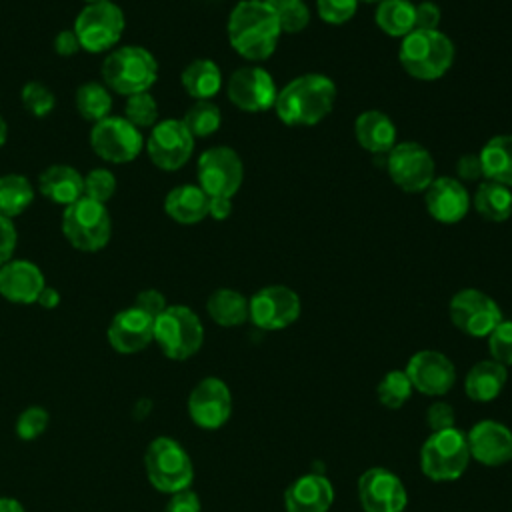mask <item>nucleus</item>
Segmentation results:
<instances>
[{
    "label": "nucleus",
    "instance_id": "1",
    "mask_svg": "<svg viewBox=\"0 0 512 512\" xmlns=\"http://www.w3.org/2000/svg\"><path fill=\"white\" fill-rule=\"evenodd\" d=\"M226 32L230 46L242 58L266 60L278 46V14L264 0H240L228 16Z\"/></svg>",
    "mask_w": 512,
    "mask_h": 512
},
{
    "label": "nucleus",
    "instance_id": "2",
    "mask_svg": "<svg viewBox=\"0 0 512 512\" xmlns=\"http://www.w3.org/2000/svg\"><path fill=\"white\" fill-rule=\"evenodd\" d=\"M334 100V82L324 74L308 72L278 90L274 110L288 126H314L330 114Z\"/></svg>",
    "mask_w": 512,
    "mask_h": 512
},
{
    "label": "nucleus",
    "instance_id": "3",
    "mask_svg": "<svg viewBox=\"0 0 512 512\" xmlns=\"http://www.w3.org/2000/svg\"><path fill=\"white\" fill-rule=\"evenodd\" d=\"M102 82L120 96L150 92L158 80L154 54L138 44H124L110 50L102 60Z\"/></svg>",
    "mask_w": 512,
    "mask_h": 512
},
{
    "label": "nucleus",
    "instance_id": "4",
    "mask_svg": "<svg viewBox=\"0 0 512 512\" xmlns=\"http://www.w3.org/2000/svg\"><path fill=\"white\" fill-rule=\"evenodd\" d=\"M398 58L412 78L436 80L452 66L454 44L440 30H412L402 38Z\"/></svg>",
    "mask_w": 512,
    "mask_h": 512
},
{
    "label": "nucleus",
    "instance_id": "5",
    "mask_svg": "<svg viewBox=\"0 0 512 512\" xmlns=\"http://www.w3.org/2000/svg\"><path fill=\"white\" fill-rule=\"evenodd\" d=\"M60 228L62 236L74 250L88 254L100 252L112 238V218L106 204L86 196L62 210Z\"/></svg>",
    "mask_w": 512,
    "mask_h": 512
},
{
    "label": "nucleus",
    "instance_id": "6",
    "mask_svg": "<svg viewBox=\"0 0 512 512\" xmlns=\"http://www.w3.org/2000/svg\"><path fill=\"white\" fill-rule=\"evenodd\" d=\"M470 464L466 434L460 428L432 432L420 448V470L432 482L458 480Z\"/></svg>",
    "mask_w": 512,
    "mask_h": 512
},
{
    "label": "nucleus",
    "instance_id": "7",
    "mask_svg": "<svg viewBox=\"0 0 512 512\" xmlns=\"http://www.w3.org/2000/svg\"><path fill=\"white\" fill-rule=\"evenodd\" d=\"M72 30L84 52L108 54L120 44L126 30V18L114 0L86 4L76 14Z\"/></svg>",
    "mask_w": 512,
    "mask_h": 512
},
{
    "label": "nucleus",
    "instance_id": "8",
    "mask_svg": "<svg viewBox=\"0 0 512 512\" xmlns=\"http://www.w3.org/2000/svg\"><path fill=\"white\" fill-rule=\"evenodd\" d=\"M154 342L170 360H186L200 350L204 326L192 308L168 304L154 320Z\"/></svg>",
    "mask_w": 512,
    "mask_h": 512
},
{
    "label": "nucleus",
    "instance_id": "9",
    "mask_svg": "<svg viewBox=\"0 0 512 512\" xmlns=\"http://www.w3.org/2000/svg\"><path fill=\"white\" fill-rule=\"evenodd\" d=\"M144 468L150 484L166 494L186 490L194 478V466L188 452L168 436L154 438L148 444Z\"/></svg>",
    "mask_w": 512,
    "mask_h": 512
},
{
    "label": "nucleus",
    "instance_id": "10",
    "mask_svg": "<svg viewBox=\"0 0 512 512\" xmlns=\"http://www.w3.org/2000/svg\"><path fill=\"white\" fill-rule=\"evenodd\" d=\"M92 152L108 164L134 162L144 150V134L124 116H106L90 128Z\"/></svg>",
    "mask_w": 512,
    "mask_h": 512
},
{
    "label": "nucleus",
    "instance_id": "11",
    "mask_svg": "<svg viewBox=\"0 0 512 512\" xmlns=\"http://www.w3.org/2000/svg\"><path fill=\"white\" fill-rule=\"evenodd\" d=\"M194 142V136L180 118H164L150 128V134L144 140V150L156 168L176 172L190 160Z\"/></svg>",
    "mask_w": 512,
    "mask_h": 512
},
{
    "label": "nucleus",
    "instance_id": "12",
    "mask_svg": "<svg viewBox=\"0 0 512 512\" xmlns=\"http://www.w3.org/2000/svg\"><path fill=\"white\" fill-rule=\"evenodd\" d=\"M196 178L208 198H232L244 180V166L230 146H212L200 154Z\"/></svg>",
    "mask_w": 512,
    "mask_h": 512
},
{
    "label": "nucleus",
    "instance_id": "13",
    "mask_svg": "<svg viewBox=\"0 0 512 512\" xmlns=\"http://www.w3.org/2000/svg\"><path fill=\"white\" fill-rule=\"evenodd\" d=\"M448 312L452 324L474 338H488V334L504 320L496 300L476 288L456 292L450 300Z\"/></svg>",
    "mask_w": 512,
    "mask_h": 512
},
{
    "label": "nucleus",
    "instance_id": "14",
    "mask_svg": "<svg viewBox=\"0 0 512 512\" xmlns=\"http://www.w3.org/2000/svg\"><path fill=\"white\" fill-rule=\"evenodd\" d=\"M386 168L392 182L412 194L424 192L436 178L434 158L418 142H398L388 152Z\"/></svg>",
    "mask_w": 512,
    "mask_h": 512
},
{
    "label": "nucleus",
    "instance_id": "15",
    "mask_svg": "<svg viewBox=\"0 0 512 512\" xmlns=\"http://www.w3.org/2000/svg\"><path fill=\"white\" fill-rule=\"evenodd\" d=\"M300 296L280 284L264 286L248 300V320L262 330H282L300 316Z\"/></svg>",
    "mask_w": 512,
    "mask_h": 512
},
{
    "label": "nucleus",
    "instance_id": "16",
    "mask_svg": "<svg viewBox=\"0 0 512 512\" xmlns=\"http://www.w3.org/2000/svg\"><path fill=\"white\" fill-rule=\"evenodd\" d=\"M230 102L244 112H264L274 108L278 88L274 78L260 66H244L232 72L226 84Z\"/></svg>",
    "mask_w": 512,
    "mask_h": 512
},
{
    "label": "nucleus",
    "instance_id": "17",
    "mask_svg": "<svg viewBox=\"0 0 512 512\" xmlns=\"http://www.w3.org/2000/svg\"><path fill=\"white\" fill-rule=\"evenodd\" d=\"M358 500L364 512H404L408 492L394 472L376 466L360 474Z\"/></svg>",
    "mask_w": 512,
    "mask_h": 512
},
{
    "label": "nucleus",
    "instance_id": "18",
    "mask_svg": "<svg viewBox=\"0 0 512 512\" xmlns=\"http://www.w3.org/2000/svg\"><path fill=\"white\" fill-rule=\"evenodd\" d=\"M188 414L204 430L224 426L232 414V394L226 382L214 376L200 380L188 396Z\"/></svg>",
    "mask_w": 512,
    "mask_h": 512
},
{
    "label": "nucleus",
    "instance_id": "19",
    "mask_svg": "<svg viewBox=\"0 0 512 512\" xmlns=\"http://www.w3.org/2000/svg\"><path fill=\"white\" fill-rule=\"evenodd\" d=\"M406 376L414 390L426 396H444L456 382L452 360L438 350H420L406 364Z\"/></svg>",
    "mask_w": 512,
    "mask_h": 512
},
{
    "label": "nucleus",
    "instance_id": "20",
    "mask_svg": "<svg viewBox=\"0 0 512 512\" xmlns=\"http://www.w3.org/2000/svg\"><path fill=\"white\" fill-rule=\"evenodd\" d=\"M470 458L482 466H502L512 460V430L496 420H480L466 432Z\"/></svg>",
    "mask_w": 512,
    "mask_h": 512
},
{
    "label": "nucleus",
    "instance_id": "21",
    "mask_svg": "<svg viewBox=\"0 0 512 512\" xmlns=\"http://www.w3.org/2000/svg\"><path fill=\"white\" fill-rule=\"evenodd\" d=\"M424 204L436 222L456 224L468 214L472 198L468 188L458 178L440 176L434 178L432 184L424 190Z\"/></svg>",
    "mask_w": 512,
    "mask_h": 512
},
{
    "label": "nucleus",
    "instance_id": "22",
    "mask_svg": "<svg viewBox=\"0 0 512 512\" xmlns=\"http://www.w3.org/2000/svg\"><path fill=\"white\" fill-rule=\"evenodd\" d=\"M106 336L120 354L140 352L154 340V318L136 306H128L114 314Z\"/></svg>",
    "mask_w": 512,
    "mask_h": 512
},
{
    "label": "nucleus",
    "instance_id": "23",
    "mask_svg": "<svg viewBox=\"0 0 512 512\" xmlns=\"http://www.w3.org/2000/svg\"><path fill=\"white\" fill-rule=\"evenodd\" d=\"M44 286V272L32 260L12 258L0 266V296L12 304H34Z\"/></svg>",
    "mask_w": 512,
    "mask_h": 512
},
{
    "label": "nucleus",
    "instance_id": "24",
    "mask_svg": "<svg viewBox=\"0 0 512 512\" xmlns=\"http://www.w3.org/2000/svg\"><path fill=\"white\" fill-rule=\"evenodd\" d=\"M334 502V486L324 474L308 472L292 480L284 492L286 512H328Z\"/></svg>",
    "mask_w": 512,
    "mask_h": 512
},
{
    "label": "nucleus",
    "instance_id": "25",
    "mask_svg": "<svg viewBox=\"0 0 512 512\" xmlns=\"http://www.w3.org/2000/svg\"><path fill=\"white\" fill-rule=\"evenodd\" d=\"M38 192L66 208L84 196V174L70 164H50L38 174Z\"/></svg>",
    "mask_w": 512,
    "mask_h": 512
},
{
    "label": "nucleus",
    "instance_id": "26",
    "mask_svg": "<svg viewBox=\"0 0 512 512\" xmlns=\"http://www.w3.org/2000/svg\"><path fill=\"white\" fill-rule=\"evenodd\" d=\"M208 202V194L198 184H180L164 196V212L178 224H198L208 216Z\"/></svg>",
    "mask_w": 512,
    "mask_h": 512
},
{
    "label": "nucleus",
    "instance_id": "27",
    "mask_svg": "<svg viewBox=\"0 0 512 512\" xmlns=\"http://www.w3.org/2000/svg\"><path fill=\"white\" fill-rule=\"evenodd\" d=\"M358 144L374 154H388L396 146V126L392 118L380 110H366L354 122Z\"/></svg>",
    "mask_w": 512,
    "mask_h": 512
},
{
    "label": "nucleus",
    "instance_id": "28",
    "mask_svg": "<svg viewBox=\"0 0 512 512\" xmlns=\"http://www.w3.org/2000/svg\"><path fill=\"white\" fill-rule=\"evenodd\" d=\"M508 380L506 366L490 360L476 362L466 378H464V392L474 402H492L500 396Z\"/></svg>",
    "mask_w": 512,
    "mask_h": 512
},
{
    "label": "nucleus",
    "instance_id": "29",
    "mask_svg": "<svg viewBox=\"0 0 512 512\" xmlns=\"http://www.w3.org/2000/svg\"><path fill=\"white\" fill-rule=\"evenodd\" d=\"M182 88L194 100H210L222 88L220 66L210 58H196L180 74Z\"/></svg>",
    "mask_w": 512,
    "mask_h": 512
},
{
    "label": "nucleus",
    "instance_id": "30",
    "mask_svg": "<svg viewBox=\"0 0 512 512\" xmlns=\"http://www.w3.org/2000/svg\"><path fill=\"white\" fill-rule=\"evenodd\" d=\"M478 154L484 178L512 188V134L490 138Z\"/></svg>",
    "mask_w": 512,
    "mask_h": 512
},
{
    "label": "nucleus",
    "instance_id": "31",
    "mask_svg": "<svg viewBox=\"0 0 512 512\" xmlns=\"http://www.w3.org/2000/svg\"><path fill=\"white\" fill-rule=\"evenodd\" d=\"M206 312L218 326H240L248 320V298L238 290L218 288L208 296Z\"/></svg>",
    "mask_w": 512,
    "mask_h": 512
},
{
    "label": "nucleus",
    "instance_id": "32",
    "mask_svg": "<svg viewBox=\"0 0 512 512\" xmlns=\"http://www.w3.org/2000/svg\"><path fill=\"white\" fill-rule=\"evenodd\" d=\"M472 206L484 220L504 222L512 214V190L504 184L484 180L476 186Z\"/></svg>",
    "mask_w": 512,
    "mask_h": 512
},
{
    "label": "nucleus",
    "instance_id": "33",
    "mask_svg": "<svg viewBox=\"0 0 512 512\" xmlns=\"http://www.w3.org/2000/svg\"><path fill=\"white\" fill-rule=\"evenodd\" d=\"M36 190L28 176L8 172L0 176V216L14 220L34 202Z\"/></svg>",
    "mask_w": 512,
    "mask_h": 512
},
{
    "label": "nucleus",
    "instance_id": "34",
    "mask_svg": "<svg viewBox=\"0 0 512 512\" xmlns=\"http://www.w3.org/2000/svg\"><path fill=\"white\" fill-rule=\"evenodd\" d=\"M74 106L84 120L94 124L112 114V92L104 82H84L74 92Z\"/></svg>",
    "mask_w": 512,
    "mask_h": 512
},
{
    "label": "nucleus",
    "instance_id": "35",
    "mask_svg": "<svg viewBox=\"0 0 512 512\" xmlns=\"http://www.w3.org/2000/svg\"><path fill=\"white\" fill-rule=\"evenodd\" d=\"M374 20L384 34L404 38L414 30V4L410 0H382Z\"/></svg>",
    "mask_w": 512,
    "mask_h": 512
},
{
    "label": "nucleus",
    "instance_id": "36",
    "mask_svg": "<svg viewBox=\"0 0 512 512\" xmlns=\"http://www.w3.org/2000/svg\"><path fill=\"white\" fill-rule=\"evenodd\" d=\"M188 132L196 138H208L212 136L220 124H222V112L212 100H196L180 118Z\"/></svg>",
    "mask_w": 512,
    "mask_h": 512
},
{
    "label": "nucleus",
    "instance_id": "37",
    "mask_svg": "<svg viewBox=\"0 0 512 512\" xmlns=\"http://www.w3.org/2000/svg\"><path fill=\"white\" fill-rule=\"evenodd\" d=\"M412 384L404 370H390L382 376V380L376 386V396L382 406L390 410L402 408L410 396H412Z\"/></svg>",
    "mask_w": 512,
    "mask_h": 512
},
{
    "label": "nucleus",
    "instance_id": "38",
    "mask_svg": "<svg viewBox=\"0 0 512 512\" xmlns=\"http://www.w3.org/2000/svg\"><path fill=\"white\" fill-rule=\"evenodd\" d=\"M158 102L150 92H138L126 96L124 118L138 130H150L158 122Z\"/></svg>",
    "mask_w": 512,
    "mask_h": 512
},
{
    "label": "nucleus",
    "instance_id": "39",
    "mask_svg": "<svg viewBox=\"0 0 512 512\" xmlns=\"http://www.w3.org/2000/svg\"><path fill=\"white\" fill-rule=\"evenodd\" d=\"M20 102L24 110L34 118H46L56 108V94L40 80H30L20 90Z\"/></svg>",
    "mask_w": 512,
    "mask_h": 512
},
{
    "label": "nucleus",
    "instance_id": "40",
    "mask_svg": "<svg viewBox=\"0 0 512 512\" xmlns=\"http://www.w3.org/2000/svg\"><path fill=\"white\" fill-rule=\"evenodd\" d=\"M116 174L110 168L98 166L84 174V196L100 204H108L116 194Z\"/></svg>",
    "mask_w": 512,
    "mask_h": 512
},
{
    "label": "nucleus",
    "instance_id": "41",
    "mask_svg": "<svg viewBox=\"0 0 512 512\" xmlns=\"http://www.w3.org/2000/svg\"><path fill=\"white\" fill-rule=\"evenodd\" d=\"M490 358L502 366H512V320H502L488 334Z\"/></svg>",
    "mask_w": 512,
    "mask_h": 512
},
{
    "label": "nucleus",
    "instance_id": "42",
    "mask_svg": "<svg viewBox=\"0 0 512 512\" xmlns=\"http://www.w3.org/2000/svg\"><path fill=\"white\" fill-rule=\"evenodd\" d=\"M356 8H358V0H316L318 16L326 24H334V26L348 22L356 14Z\"/></svg>",
    "mask_w": 512,
    "mask_h": 512
},
{
    "label": "nucleus",
    "instance_id": "43",
    "mask_svg": "<svg viewBox=\"0 0 512 512\" xmlns=\"http://www.w3.org/2000/svg\"><path fill=\"white\" fill-rule=\"evenodd\" d=\"M46 426H48V412L40 406H30L18 416L16 434L22 440H34L46 430Z\"/></svg>",
    "mask_w": 512,
    "mask_h": 512
},
{
    "label": "nucleus",
    "instance_id": "44",
    "mask_svg": "<svg viewBox=\"0 0 512 512\" xmlns=\"http://www.w3.org/2000/svg\"><path fill=\"white\" fill-rule=\"evenodd\" d=\"M276 14H278L280 32H288V34L302 32L310 22V10L304 4V0L280 8V10H276Z\"/></svg>",
    "mask_w": 512,
    "mask_h": 512
},
{
    "label": "nucleus",
    "instance_id": "45",
    "mask_svg": "<svg viewBox=\"0 0 512 512\" xmlns=\"http://www.w3.org/2000/svg\"><path fill=\"white\" fill-rule=\"evenodd\" d=\"M454 422H456V414H454V408L444 402V400H436L428 406L426 410V424L432 432H440V430H446V428H454Z\"/></svg>",
    "mask_w": 512,
    "mask_h": 512
},
{
    "label": "nucleus",
    "instance_id": "46",
    "mask_svg": "<svg viewBox=\"0 0 512 512\" xmlns=\"http://www.w3.org/2000/svg\"><path fill=\"white\" fill-rule=\"evenodd\" d=\"M440 8L426 0V2H420V4H414V30H440L438 24H440Z\"/></svg>",
    "mask_w": 512,
    "mask_h": 512
},
{
    "label": "nucleus",
    "instance_id": "47",
    "mask_svg": "<svg viewBox=\"0 0 512 512\" xmlns=\"http://www.w3.org/2000/svg\"><path fill=\"white\" fill-rule=\"evenodd\" d=\"M132 306H136V308H140L142 312H146V314H150L154 320L166 310V298H164V294L160 292V290H156V288H146V290H142V292H138V296H136V300H134V304Z\"/></svg>",
    "mask_w": 512,
    "mask_h": 512
},
{
    "label": "nucleus",
    "instance_id": "48",
    "mask_svg": "<svg viewBox=\"0 0 512 512\" xmlns=\"http://www.w3.org/2000/svg\"><path fill=\"white\" fill-rule=\"evenodd\" d=\"M18 244V232L14 220L0 216V266L14 258V250Z\"/></svg>",
    "mask_w": 512,
    "mask_h": 512
},
{
    "label": "nucleus",
    "instance_id": "49",
    "mask_svg": "<svg viewBox=\"0 0 512 512\" xmlns=\"http://www.w3.org/2000/svg\"><path fill=\"white\" fill-rule=\"evenodd\" d=\"M164 512H202L200 498L190 488L174 492L164 508Z\"/></svg>",
    "mask_w": 512,
    "mask_h": 512
},
{
    "label": "nucleus",
    "instance_id": "50",
    "mask_svg": "<svg viewBox=\"0 0 512 512\" xmlns=\"http://www.w3.org/2000/svg\"><path fill=\"white\" fill-rule=\"evenodd\" d=\"M456 174L458 180L464 182H476L484 176L482 172V162H480V154H462L456 162Z\"/></svg>",
    "mask_w": 512,
    "mask_h": 512
},
{
    "label": "nucleus",
    "instance_id": "51",
    "mask_svg": "<svg viewBox=\"0 0 512 512\" xmlns=\"http://www.w3.org/2000/svg\"><path fill=\"white\" fill-rule=\"evenodd\" d=\"M80 42L74 34L72 28L68 30H60L56 36H54V52L60 56V58H72L80 52Z\"/></svg>",
    "mask_w": 512,
    "mask_h": 512
},
{
    "label": "nucleus",
    "instance_id": "52",
    "mask_svg": "<svg viewBox=\"0 0 512 512\" xmlns=\"http://www.w3.org/2000/svg\"><path fill=\"white\" fill-rule=\"evenodd\" d=\"M232 214V198H210L208 216L214 220H226Z\"/></svg>",
    "mask_w": 512,
    "mask_h": 512
},
{
    "label": "nucleus",
    "instance_id": "53",
    "mask_svg": "<svg viewBox=\"0 0 512 512\" xmlns=\"http://www.w3.org/2000/svg\"><path fill=\"white\" fill-rule=\"evenodd\" d=\"M36 304L42 306V308L52 310V308H56V306L60 304V292H58L54 286H48V284H46V286L42 288V292H40Z\"/></svg>",
    "mask_w": 512,
    "mask_h": 512
},
{
    "label": "nucleus",
    "instance_id": "54",
    "mask_svg": "<svg viewBox=\"0 0 512 512\" xmlns=\"http://www.w3.org/2000/svg\"><path fill=\"white\" fill-rule=\"evenodd\" d=\"M0 512H24V508H22V504L18 500L0 496Z\"/></svg>",
    "mask_w": 512,
    "mask_h": 512
},
{
    "label": "nucleus",
    "instance_id": "55",
    "mask_svg": "<svg viewBox=\"0 0 512 512\" xmlns=\"http://www.w3.org/2000/svg\"><path fill=\"white\" fill-rule=\"evenodd\" d=\"M268 6H272L274 10H280V8H284V6H290V4H294V2H300V0H264Z\"/></svg>",
    "mask_w": 512,
    "mask_h": 512
},
{
    "label": "nucleus",
    "instance_id": "56",
    "mask_svg": "<svg viewBox=\"0 0 512 512\" xmlns=\"http://www.w3.org/2000/svg\"><path fill=\"white\" fill-rule=\"evenodd\" d=\"M6 140H8V124H6L4 116L0 114V148L6 144Z\"/></svg>",
    "mask_w": 512,
    "mask_h": 512
},
{
    "label": "nucleus",
    "instance_id": "57",
    "mask_svg": "<svg viewBox=\"0 0 512 512\" xmlns=\"http://www.w3.org/2000/svg\"><path fill=\"white\" fill-rule=\"evenodd\" d=\"M86 4H100V2H112V0H84Z\"/></svg>",
    "mask_w": 512,
    "mask_h": 512
},
{
    "label": "nucleus",
    "instance_id": "58",
    "mask_svg": "<svg viewBox=\"0 0 512 512\" xmlns=\"http://www.w3.org/2000/svg\"><path fill=\"white\" fill-rule=\"evenodd\" d=\"M362 2H370V4H374V2H376V4H380L382 0H362Z\"/></svg>",
    "mask_w": 512,
    "mask_h": 512
}]
</instances>
